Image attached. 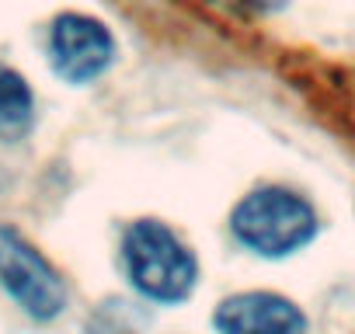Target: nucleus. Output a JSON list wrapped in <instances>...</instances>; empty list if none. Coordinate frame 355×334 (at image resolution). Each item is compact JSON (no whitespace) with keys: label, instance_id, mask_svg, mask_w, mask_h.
<instances>
[{"label":"nucleus","instance_id":"nucleus-1","mask_svg":"<svg viewBox=\"0 0 355 334\" xmlns=\"http://www.w3.org/2000/svg\"><path fill=\"white\" fill-rule=\"evenodd\" d=\"M122 268L129 285L160 306H178L199 289V258L171 223L143 216L122 230Z\"/></svg>","mask_w":355,"mask_h":334},{"label":"nucleus","instance_id":"nucleus-2","mask_svg":"<svg viewBox=\"0 0 355 334\" xmlns=\"http://www.w3.org/2000/svg\"><path fill=\"white\" fill-rule=\"evenodd\" d=\"M234 240L265 261H282L310 247L320 234L317 206L289 185H254L230 209Z\"/></svg>","mask_w":355,"mask_h":334},{"label":"nucleus","instance_id":"nucleus-3","mask_svg":"<svg viewBox=\"0 0 355 334\" xmlns=\"http://www.w3.org/2000/svg\"><path fill=\"white\" fill-rule=\"evenodd\" d=\"M46 53L53 73L63 84L87 87L119 63V39L108 28V21L84 11H63L49 25Z\"/></svg>","mask_w":355,"mask_h":334},{"label":"nucleus","instance_id":"nucleus-4","mask_svg":"<svg viewBox=\"0 0 355 334\" xmlns=\"http://www.w3.org/2000/svg\"><path fill=\"white\" fill-rule=\"evenodd\" d=\"M0 285L35 320H56L67 310L63 275L25 234L8 223H0Z\"/></svg>","mask_w":355,"mask_h":334},{"label":"nucleus","instance_id":"nucleus-5","mask_svg":"<svg viewBox=\"0 0 355 334\" xmlns=\"http://www.w3.org/2000/svg\"><path fill=\"white\" fill-rule=\"evenodd\" d=\"M216 334H310L306 313L282 292L248 289L220 299L213 310Z\"/></svg>","mask_w":355,"mask_h":334},{"label":"nucleus","instance_id":"nucleus-6","mask_svg":"<svg viewBox=\"0 0 355 334\" xmlns=\"http://www.w3.org/2000/svg\"><path fill=\"white\" fill-rule=\"evenodd\" d=\"M35 125V91L32 84L11 70L8 63H0V139H25Z\"/></svg>","mask_w":355,"mask_h":334},{"label":"nucleus","instance_id":"nucleus-7","mask_svg":"<svg viewBox=\"0 0 355 334\" xmlns=\"http://www.w3.org/2000/svg\"><path fill=\"white\" fill-rule=\"evenodd\" d=\"M237 4H241L244 11H251V15H265V18H272V15L289 11V8H293V0H237Z\"/></svg>","mask_w":355,"mask_h":334}]
</instances>
